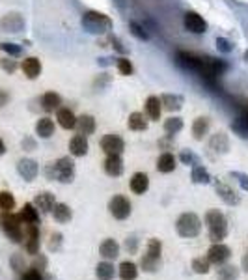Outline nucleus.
<instances>
[{"label":"nucleus","mask_w":248,"mask_h":280,"mask_svg":"<svg viewBox=\"0 0 248 280\" xmlns=\"http://www.w3.org/2000/svg\"><path fill=\"white\" fill-rule=\"evenodd\" d=\"M21 280H43V273L32 267V269H26V271L22 273Z\"/></svg>","instance_id":"48"},{"label":"nucleus","mask_w":248,"mask_h":280,"mask_svg":"<svg viewBox=\"0 0 248 280\" xmlns=\"http://www.w3.org/2000/svg\"><path fill=\"white\" fill-rule=\"evenodd\" d=\"M22 148H24L26 152H32V150H35V142L32 138H24L22 140Z\"/></svg>","instance_id":"52"},{"label":"nucleus","mask_w":248,"mask_h":280,"mask_svg":"<svg viewBox=\"0 0 248 280\" xmlns=\"http://www.w3.org/2000/svg\"><path fill=\"white\" fill-rule=\"evenodd\" d=\"M161 110H163V105H161V99L157 96H149L146 99V114L151 122H159L161 118Z\"/></svg>","instance_id":"23"},{"label":"nucleus","mask_w":248,"mask_h":280,"mask_svg":"<svg viewBox=\"0 0 248 280\" xmlns=\"http://www.w3.org/2000/svg\"><path fill=\"white\" fill-rule=\"evenodd\" d=\"M15 208V198L11 192L7 190H2L0 192V210L2 211H11Z\"/></svg>","instance_id":"41"},{"label":"nucleus","mask_w":248,"mask_h":280,"mask_svg":"<svg viewBox=\"0 0 248 280\" xmlns=\"http://www.w3.org/2000/svg\"><path fill=\"white\" fill-rule=\"evenodd\" d=\"M108 211L114 218L118 220H125V218L131 217L133 213V206L129 202V198H125L123 194H114L110 200H108Z\"/></svg>","instance_id":"7"},{"label":"nucleus","mask_w":248,"mask_h":280,"mask_svg":"<svg viewBox=\"0 0 248 280\" xmlns=\"http://www.w3.org/2000/svg\"><path fill=\"white\" fill-rule=\"evenodd\" d=\"M101 148H103V152L106 155H121L123 150H125V142H123L121 136L110 133L101 138Z\"/></svg>","instance_id":"10"},{"label":"nucleus","mask_w":248,"mask_h":280,"mask_svg":"<svg viewBox=\"0 0 248 280\" xmlns=\"http://www.w3.org/2000/svg\"><path fill=\"white\" fill-rule=\"evenodd\" d=\"M19 217L24 224H37L39 222V210L35 208L34 204H24L22 206Z\"/></svg>","instance_id":"29"},{"label":"nucleus","mask_w":248,"mask_h":280,"mask_svg":"<svg viewBox=\"0 0 248 280\" xmlns=\"http://www.w3.org/2000/svg\"><path fill=\"white\" fill-rule=\"evenodd\" d=\"M17 172L24 182H34L37 174H39V166L34 159H21L17 162Z\"/></svg>","instance_id":"12"},{"label":"nucleus","mask_w":248,"mask_h":280,"mask_svg":"<svg viewBox=\"0 0 248 280\" xmlns=\"http://www.w3.org/2000/svg\"><path fill=\"white\" fill-rule=\"evenodd\" d=\"M24 248L28 254H39V226L37 224H24Z\"/></svg>","instance_id":"8"},{"label":"nucleus","mask_w":248,"mask_h":280,"mask_svg":"<svg viewBox=\"0 0 248 280\" xmlns=\"http://www.w3.org/2000/svg\"><path fill=\"white\" fill-rule=\"evenodd\" d=\"M34 206L41 211V213H52L54 206H56L54 194H50V192H39V194L34 198Z\"/></svg>","instance_id":"17"},{"label":"nucleus","mask_w":248,"mask_h":280,"mask_svg":"<svg viewBox=\"0 0 248 280\" xmlns=\"http://www.w3.org/2000/svg\"><path fill=\"white\" fill-rule=\"evenodd\" d=\"M34 269H37V271H45L47 269V258L43 256V254H35V260H34Z\"/></svg>","instance_id":"50"},{"label":"nucleus","mask_w":248,"mask_h":280,"mask_svg":"<svg viewBox=\"0 0 248 280\" xmlns=\"http://www.w3.org/2000/svg\"><path fill=\"white\" fill-rule=\"evenodd\" d=\"M206 224L209 232V239L213 243H222L228 238V218L219 210H209L206 213Z\"/></svg>","instance_id":"2"},{"label":"nucleus","mask_w":248,"mask_h":280,"mask_svg":"<svg viewBox=\"0 0 248 280\" xmlns=\"http://www.w3.org/2000/svg\"><path fill=\"white\" fill-rule=\"evenodd\" d=\"M9 266L13 269L15 273H24V269H26V262H24V256L19 254V252H15L13 256L9 258Z\"/></svg>","instance_id":"40"},{"label":"nucleus","mask_w":248,"mask_h":280,"mask_svg":"<svg viewBox=\"0 0 248 280\" xmlns=\"http://www.w3.org/2000/svg\"><path fill=\"white\" fill-rule=\"evenodd\" d=\"M2 230H4L6 238L11 243H22L24 230H22V220L19 215H15L11 211H4V215H2Z\"/></svg>","instance_id":"6"},{"label":"nucleus","mask_w":248,"mask_h":280,"mask_svg":"<svg viewBox=\"0 0 248 280\" xmlns=\"http://www.w3.org/2000/svg\"><path fill=\"white\" fill-rule=\"evenodd\" d=\"M60 105H62V98L58 96L56 92H47V94H43V98H41L43 110L54 112L60 108Z\"/></svg>","instance_id":"30"},{"label":"nucleus","mask_w":248,"mask_h":280,"mask_svg":"<svg viewBox=\"0 0 248 280\" xmlns=\"http://www.w3.org/2000/svg\"><path fill=\"white\" fill-rule=\"evenodd\" d=\"M192 182L198 183V185H207V183L211 182V174L207 172L206 166H202V164H196V166H192Z\"/></svg>","instance_id":"36"},{"label":"nucleus","mask_w":248,"mask_h":280,"mask_svg":"<svg viewBox=\"0 0 248 280\" xmlns=\"http://www.w3.org/2000/svg\"><path fill=\"white\" fill-rule=\"evenodd\" d=\"M118 71L123 77H129V75H133V64L129 62L127 58H120L118 60Z\"/></svg>","instance_id":"45"},{"label":"nucleus","mask_w":248,"mask_h":280,"mask_svg":"<svg viewBox=\"0 0 248 280\" xmlns=\"http://www.w3.org/2000/svg\"><path fill=\"white\" fill-rule=\"evenodd\" d=\"M75 129L78 131V134H84V136L93 134V131H95V120H93V116H90V114L78 116L77 124H75Z\"/></svg>","instance_id":"21"},{"label":"nucleus","mask_w":248,"mask_h":280,"mask_svg":"<svg viewBox=\"0 0 248 280\" xmlns=\"http://www.w3.org/2000/svg\"><path fill=\"white\" fill-rule=\"evenodd\" d=\"M80 22H82L86 32H90V34H105L112 28V21L99 12H86Z\"/></svg>","instance_id":"5"},{"label":"nucleus","mask_w":248,"mask_h":280,"mask_svg":"<svg viewBox=\"0 0 248 280\" xmlns=\"http://www.w3.org/2000/svg\"><path fill=\"white\" fill-rule=\"evenodd\" d=\"M88 138H86L84 134H75L73 138L69 140V152L73 157H84L88 154Z\"/></svg>","instance_id":"14"},{"label":"nucleus","mask_w":248,"mask_h":280,"mask_svg":"<svg viewBox=\"0 0 248 280\" xmlns=\"http://www.w3.org/2000/svg\"><path fill=\"white\" fill-rule=\"evenodd\" d=\"M105 172L112 178H118V176L123 174V159L121 155H106L105 159Z\"/></svg>","instance_id":"15"},{"label":"nucleus","mask_w":248,"mask_h":280,"mask_svg":"<svg viewBox=\"0 0 248 280\" xmlns=\"http://www.w3.org/2000/svg\"><path fill=\"white\" fill-rule=\"evenodd\" d=\"M99 254L105 260H116L120 256V245L114 241V239H105L103 243L99 245Z\"/></svg>","instance_id":"22"},{"label":"nucleus","mask_w":248,"mask_h":280,"mask_svg":"<svg viewBox=\"0 0 248 280\" xmlns=\"http://www.w3.org/2000/svg\"><path fill=\"white\" fill-rule=\"evenodd\" d=\"M176 166H177V159L176 155L170 154V152H166V154H163L157 159V170L161 174H170V172L176 170Z\"/></svg>","instance_id":"19"},{"label":"nucleus","mask_w":248,"mask_h":280,"mask_svg":"<svg viewBox=\"0 0 248 280\" xmlns=\"http://www.w3.org/2000/svg\"><path fill=\"white\" fill-rule=\"evenodd\" d=\"M161 99V105L166 108V110H179L181 106H183L185 103V99L181 98V96H177V94H164L163 98H159Z\"/></svg>","instance_id":"33"},{"label":"nucleus","mask_w":248,"mask_h":280,"mask_svg":"<svg viewBox=\"0 0 248 280\" xmlns=\"http://www.w3.org/2000/svg\"><path fill=\"white\" fill-rule=\"evenodd\" d=\"M127 126L131 131H146L148 129V120L142 112H133L127 120Z\"/></svg>","instance_id":"34"},{"label":"nucleus","mask_w":248,"mask_h":280,"mask_svg":"<svg viewBox=\"0 0 248 280\" xmlns=\"http://www.w3.org/2000/svg\"><path fill=\"white\" fill-rule=\"evenodd\" d=\"M215 189H217V194L224 200V202L228 204V206H237V204L241 202V196L237 194L230 185H226V183L222 182H217V185H215Z\"/></svg>","instance_id":"13"},{"label":"nucleus","mask_w":248,"mask_h":280,"mask_svg":"<svg viewBox=\"0 0 248 280\" xmlns=\"http://www.w3.org/2000/svg\"><path fill=\"white\" fill-rule=\"evenodd\" d=\"M2 68H4L6 71H15V62H11V60H9V62L4 60V62H2Z\"/></svg>","instance_id":"53"},{"label":"nucleus","mask_w":248,"mask_h":280,"mask_svg":"<svg viewBox=\"0 0 248 280\" xmlns=\"http://www.w3.org/2000/svg\"><path fill=\"white\" fill-rule=\"evenodd\" d=\"M62 243H64V236L60 232H54L49 239V250L50 252H58L62 248Z\"/></svg>","instance_id":"42"},{"label":"nucleus","mask_w":248,"mask_h":280,"mask_svg":"<svg viewBox=\"0 0 248 280\" xmlns=\"http://www.w3.org/2000/svg\"><path fill=\"white\" fill-rule=\"evenodd\" d=\"M163 266V243L157 238H151L146 246V254H142L140 267L146 273H157Z\"/></svg>","instance_id":"1"},{"label":"nucleus","mask_w":248,"mask_h":280,"mask_svg":"<svg viewBox=\"0 0 248 280\" xmlns=\"http://www.w3.org/2000/svg\"><path fill=\"white\" fill-rule=\"evenodd\" d=\"M56 120L60 127H64V129H75V124H77V116L69 110V108H58L56 110Z\"/></svg>","instance_id":"28"},{"label":"nucleus","mask_w":248,"mask_h":280,"mask_svg":"<svg viewBox=\"0 0 248 280\" xmlns=\"http://www.w3.org/2000/svg\"><path fill=\"white\" fill-rule=\"evenodd\" d=\"M239 118H241L243 122H245V124H247V126H248V108H247V110H245V112H243V114H241V116H239Z\"/></svg>","instance_id":"55"},{"label":"nucleus","mask_w":248,"mask_h":280,"mask_svg":"<svg viewBox=\"0 0 248 280\" xmlns=\"http://www.w3.org/2000/svg\"><path fill=\"white\" fill-rule=\"evenodd\" d=\"M6 94H2V92H0V106L4 105V103H6Z\"/></svg>","instance_id":"57"},{"label":"nucleus","mask_w":248,"mask_h":280,"mask_svg":"<svg viewBox=\"0 0 248 280\" xmlns=\"http://www.w3.org/2000/svg\"><path fill=\"white\" fill-rule=\"evenodd\" d=\"M138 245H140V239L136 238V236H129L127 239H125V250L129 252V254H136L138 252Z\"/></svg>","instance_id":"46"},{"label":"nucleus","mask_w":248,"mask_h":280,"mask_svg":"<svg viewBox=\"0 0 248 280\" xmlns=\"http://www.w3.org/2000/svg\"><path fill=\"white\" fill-rule=\"evenodd\" d=\"M129 28H131V34L135 36V38H138V40H142V42H146V40L149 38L148 32H146V30H144V28H142L138 22L131 21V22H129Z\"/></svg>","instance_id":"44"},{"label":"nucleus","mask_w":248,"mask_h":280,"mask_svg":"<svg viewBox=\"0 0 248 280\" xmlns=\"http://www.w3.org/2000/svg\"><path fill=\"white\" fill-rule=\"evenodd\" d=\"M181 129H183V120L179 118V116H170V118L164 122V131H166L168 136L177 134Z\"/></svg>","instance_id":"38"},{"label":"nucleus","mask_w":248,"mask_h":280,"mask_svg":"<svg viewBox=\"0 0 248 280\" xmlns=\"http://www.w3.org/2000/svg\"><path fill=\"white\" fill-rule=\"evenodd\" d=\"M217 49H219L220 52L228 54V52H232V50H234V45L228 42L226 38H219V40H217Z\"/></svg>","instance_id":"49"},{"label":"nucleus","mask_w":248,"mask_h":280,"mask_svg":"<svg viewBox=\"0 0 248 280\" xmlns=\"http://www.w3.org/2000/svg\"><path fill=\"white\" fill-rule=\"evenodd\" d=\"M35 134L39 136V138H50L52 134H54V122L50 118H39L37 120V124H35Z\"/></svg>","instance_id":"24"},{"label":"nucleus","mask_w":248,"mask_h":280,"mask_svg":"<svg viewBox=\"0 0 248 280\" xmlns=\"http://www.w3.org/2000/svg\"><path fill=\"white\" fill-rule=\"evenodd\" d=\"M179 161L183 162V164H191V166H196V164H200V159L196 157V155L192 154V152H187V150H183L181 152V155H179Z\"/></svg>","instance_id":"43"},{"label":"nucleus","mask_w":248,"mask_h":280,"mask_svg":"<svg viewBox=\"0 0 248 280\" xmlns=\"http://www.w3.org/2000/svg\"><path fill=\"white\" fill-rule=\"evenodd\" d=\"M52 217H54V220L60 224H65L69 222L71 218H73V211H71V208L67 206V204H56L54 206V210H52Z\"/></svg>","instance_id":"32"},{"label":"nucleus","mask_w":248,"mask_h":280,"mask_svg":"<svg viewBox=\"0 0 248 280\" xmlns=\"http://www.w3.org/2000/svg\"><path fill=\"white\" fill-rule=\"evenodd\" d=\"M239 274H241V269L237 266H226V264H222L220 269L217 271V278L219 280H237L239 278Z\"/></svg>","instance_id":"35"},{"label":"nucleus","mask_w":248,"mask_h":280,"mask_svg":"<svg viewBox=\"0 0 248 280\" xmlns=\"http://www.w3.org/2000/svg\"><path fill=\"white\" fill-rule=\"evenodd\" d=\"M176 232L185 239L191 238H198L200 232H202V218L196 215V213H183L179 215L176 222Z\"/></svg>","instance_id":"4"},{"label":"nucleus","mask_w":248,"mask_h":280,"mask_svg":"<svg viewBox=\"0 0 248 280\" xmlns=\"http://www.w3.org/2000/svg\"><path fill=\"white\" fill-rule=\"evenodd\" d=\"M177 64L179 66H183L185 70H191V71H196L200 66V56H194L191 52H185V50H179L177 52Z\"/></svg>","instance_id":"26"},{"label":"nucleus","mask_w":248,"mask_h":280,"mask_svg":"<svg viewBox=\"0 0 248 280\" xmlns=\"http://www.w3.org/2000/svg\"><path fill=\"white\" fill-rule=\"evenodd\" d=\"M21 70L28 78H37L39 77V73H41V62H39L37 58H34V56L24 58L21 64Z\"/></svg>","instance_id":"20"},{"label":"nucleus","mask_w":248,"mask_h":280,"mask_svg":"<svg viewBox=\"0 0 248 280\" xmlns=\"http://www.w3.org/2000/svg\"><path fill=\"white\" fill-rule=\"evenodd\" d=\"M43 280H56L52 274H43Z\"/></svg>","instance_id":"58"},{"label":"nucleus","mask_w":248,"mask_h":280,"mask_svg":"<svg viewBox=\"0 0 248 280\" xmlns=\"http://www.w3.org/2000/svg\"><path fill=\"white\" fill-rule=\"evenodd\" d=\"M129 187L131 190L135 192V194H144V192H148L149 189V178L148 174H144V172H136L133 178H131V183H129Z\"/></svg>","instance_id":"18"},{"label":"nucleus","mask_w":248,"mask_h":280,"mask_svg":"<svg viewBox=\"0 0 248 280\" xmlns=\"http://www.w3.org/2000/svg\"><path fill=\"white\" fill-rule=\"evenodd\" d=\"M243 269H245V271L248 273V254H245V256H243Z\"/></svg>","instance_id":"54"},{"label":"nucleus","mask_w":248,"mask_h":280,"mask_svg":"<svg viewBox=\"0 0 248 280\" xmlns=\"http://www.w3.org/2000/svg\"><path fill=\"white\" fill-rule=\"evenodd\" d=\"M116 273H118V269H116L114 264H110L108 260L97 264V267H95V276L99 280H114Z\"/></svg>","instance_id":"27"},{"label":"nucleus","mask_w":248,"mask_h":280,"mask_svg":"<svg viewBox=\"0 0 248 280\" xmlns=\"http://www.w3.org/2000/svg\"><path fill=\"white\" fill-rule=\"evenodd\" d=\"M209 146L217 154H228V150H230V138H228L226 133H215L211 136V140H209Z\"/></svg>","instance_id":"25"},{"label":"nucleus","mask_w":248,"mask_h":280,"mask_svg":"<svg viewBox=\"0 0 248 280\" xmlns=\"http://www.w3.org/2000/svg\"><path fill=\"white\" fill-rule=\"evenodd\" d=\"M185 28L192 32V34H206L207 32V22L204 21V17L198 15L196 12H187L183 17Z\"/></svg>","instance_id":"11"},{"label":"nucleus","mask_w":248,"mask_h":280,"mask_svg":"<svg viewBox=\"0 0 248 280\" xmlns=\"http://www.w3.org/2000/svg\"><path fill=\"white\" fill-rule=\"evenodd\" d=\"M209 131V120L207 118H196L192 124V134L196 140H204V136Z\"/></svg>","instance_id":"37"},{"label":"nucleus","mask_w":248,"mask_h":280,"mask_svg":"<svg viewBox=\"0 0 248 280\" xmlns=\"http://www.w3.org/2000/svg\"><path fill=\"white\" fill-rule=\"evenodd\" d=\"M6 154V144L2 142V138H0V155H4Z\"/></svg>","instance_id":"56"},{"label":"nucleus","mask_w":248,"mask_h":280,"mask_svg":"<svg viewBox=\"0 0 248 280\" xmlns=\"http://www.w3.org/2000/svg\"><path fill=\"white\" fill-rule=\"evenodd\" d=\"M211 264L215 266H222V264H226L228 260L232 258V248L224 243H213L209 246V250H207V256H206Z\"/></svg>","instance_id":"9"},{"label":"nucleus","mask_w":248,"mask_h":280,"mask_svg":"<svg viewBox=\"0 0 248 280\" xmlns=\"http://www.w3.org/2000/svg\"><path fill=\"white\" fill-rule=\"evenodd\" d=\"M118 276L121 280H136L138 276V266L133 262H121L118 267Z\"/></svg>","instance_id":"31"},{"label":"nucleus","mask_w":248,"mask_h":280,"mask_svg":"<svg viewBox=\"0 0 248 280\" xmlns=\"http://www.w3.org/2000/svg\"><path fill=\"white\" fill-rule=\"evenodd\" d=\"M45 176L60 183H71L75 180V162L69 157H60L56 162L45 168Z\"/></svg>","instance_id":"3"},{"label":"nucleus","mask_w":248,"mask_h":280,"mask_svg":"<svg viewBox=\"0 0 248 280\" xmlns=\"http://www.w3.org/2000/svg\"><path fill=\"white\" fill-rule=\"evenodd\" d=\"M0 49L4 50V52H7L9 56H19L22 52V49L17 45V43H0Z\"/></svg>","instance_id":"47"},{"label":"nucleus","mask_w":248,"mask_h":280,"mask_svg":"<svg viewBox=\"0 0 248 280\" xmlns=\"http://www.w3.org/2000/svg\"><path fill=\"white\" fill-rule=\"evenodd\" d=\"M191 266H192V271L198 274H207L209 271H211V262H209L207 258H204V256L194 258Z\"/></svg>","instance_id":"39"},{"label":"nucleus","mask_w":248,"mask_h":280,"mask_svg":"<svg viewBox=\"0 0 248 280\" xmlns=\"http://www.w3.org/2000/svg\"><path fill=\"white\" fill-rule=\"evenodd\" d=\"M232 178H237L239 183H241L243 190H248V174H243V172H234Z\"/></svg>","instance_id":"51"},{"label":"nucleus","mask_w":248,"mask_h":280,"mask_svg":"<svg viewBox=\"0 0 248 280\" xmlns=\"http://www.w3.org/2000/svg\"><path fill=\"white\" fill-rule=\"evenodd\" d=\"M0 28L4 32H19V30L24 28V21H22V17L19 14H9L0 21Z\"/></svg>","instance_id":"16"}]
</instances>
